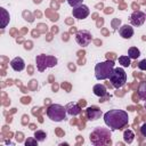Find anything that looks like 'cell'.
<instances>
[{"mask_svg":"<svg viewBox=\"0 0 146 146\" xmlns=\"http://www.w3.org/2000/svg\"><path fill=\"white\" fill-rule=\"evenodd\" d=\"M114 62L113 60H105V62H100L97 63L95 65V76L97 80H106L110 78L111 73L114 70Z\"/></svg>","mask_w":146,"mask_h":146,"instance_id":"cell-3","label":"cell"},{"mask_svg":"<svg viewBox=\"0 0 146 146\" xmlns=\"http://www.w3.org/2000/svg\"><path fill=\"white\" fill-rule=\"evenodd\" d=\"M133 138H135V135H133V132L131 131V130H125L124 132H123V139H124V143H127V144H131L132 141H133Z\"/></svg>","mask_w":146,"mask_h":146,"instance_id":"cell-18","label":"cell"},{"mask_svg":"<svg viewBox=\"0 0 146 146\" xmlns=\"http://www.w3.org/2000/svg\"><path fill=\"white\" fill-rule=\"evenodd\" d=\"M25 145H26V146H29V145L35 146V145H38V140H36L34 137H32V138H27V139L25 140Z\"/></svg>","mask_w":146,"mask_h":146,"instance_id":"cell-21","label":"cell"},{"mask_svg":"<svg viewBox=\"0 0 146 146\" xmlns=\"http://www.w3.org/2000/svg\"><path fill=\"white\" fill-rule=\"evenodd\" d=\"M105 124L112 130H121L129 122L128 113L123 110H110L104 114Z\"/></svg>","mask_w":146,"mask_h":146,"instance_id":"cell-1","label":"cell"},{"mask_svg":"<svg viewBox=\"0 0 146 146\" xmlns=\"http://www.w3.org/2000/svg\"><path fill=\"white\" fill-rule=\"evenodd\" d=\"M133 33H135L133 32V29L131 27V25H128V24H124V25H122L119 29V34L123 39H130V38H132Z\"/></svg>","mask_w":146,"mask_h":146,"instance_id":"cell-13","label":"cell"},{"mask_svg":"<svg viewBox=\"0 0 146 146\" xmlns=\"http://www.w3.org/2000/svg\"><path fill=\"white\" fill-rule=\"evenodd\" d=\"M128 56L131 58V59H137L139 56H140V50L137 48V47H130L128 49Z\"/></svg>","mask_w":146,"mask_h":146,"instance_id":"cell-17","label":"cell"},{"mask_svg":"<svg viewBox=\"0 0 146 146\" xmlns=\"http://www.w3.org/2000/svg\"><path fill=\"white\" fill-rule=\"evenodd\" d=\"M47 137V133L43 131V130H36L34 132V138L38 140V141H43Z\"/></svg>","mask_w":146,"mask_h":146,"instance_id":"cell-20","label":"cell"},{"mask_svg":"<svg viewBox=\"0 0 146 146\" xmlns=\"http://www.w3.org/2000/svg\"><path fill=\"white\" fill-rule=\"evenodd\" d=\"M145 21H146V14L141 10L133 11L129 17V22L132 26H141Z\"/></svg>","mask_w":146,"mask_h":146,"instance_id":"cell-8","label":"cell"},{"mask_svg":"<svg viewBox=\"0 0 146 146\" xmlns=\"http://www.w3.org/2000/svg\"><path fill=\"white\" fill-rule=\"evenodd\" d=\"M108 79H110L111 84L114 88L120 89L127 82V73H125V71L122 67H114V70L111 73V75H110Z\"/></svg>","mask_w":146,"mask_h":146,"instance_id":"cell-5","label":"cell"},{"mask_svg":"<svg viewBox=\"0 0 146 146\" xmlns=\"http://www.w3.org/2000/svg\"><path fill=\"white\" fill-rule=\"evenodd\" d=\"M91 33L87 30H79L76 33H75V41L79 46H82V47H87L90 44L91 42Z\"/></svg>","mask_w":146,"mask_h":146,"instance_id":"cell-7","label":"cell"},{"mask_svg":"<svg viewBox=\"0 0 146 146\" xmlns=\"http://www.w3.org/2000/svg\"><path fill=\"white\" fill-rule=\"evenodd\" d=\"M67 3H68L72 8H74V7L79 6V5H81V3H82V0H67Z\"/></svg>","mask_w":146,"mask_h":146,"instance_id":"cell-22","label":"cell"},{"mask_svg":"<svg viewBox=\"0 0 146 146\" xmlns=\"http://www.w3.org/2000/svg\"><path fill=\"white\" fill-rule=\"evenodd\" d=\"M140 133H141L143 137L146 138V123H144V124L140 127Z\"/></svg>","mask_w":146,"mask_h":146,"instance_id":"cell-24","label":"cell"},{"mask_svg":"<svg viewBox=\"0 0 146 146\" xmlns=\"http://www.w3.org/2000/svg\"><path fill=\"white\" fill-rule=\"evenodd\" d=\"M10 67L15 72H22L25 68V62L22 57H15L10 60Z\"/></svg>","mask_w":146,"mask_h":146,"instance_id":"cell-11","label":"cell"},{"mask_svg":"<svg viewBox=\"0 0 146 146\" xmlns=\"http://www.w3.org/2000/svg\"><path fill=\"white\" fill-rule=\"evenodd\" d=\"M138 68L141 71H146V59H143L138 63Z\"/></svg>","mask_w":146,"mask_h":146,"instance_id":"cell-23","label":"cell"},{"mask_svg":"<svg viewBox=\"0 0 146 146\" xmlns=\"http://www.w3.org/2000/svg\"><path fill=\"white\" fill-rule=\"evenodd\" d=\"M92 91H94V94H95L96 96H98V97H104V96L107 95V90H106L105 86H104V84H100V83L95 84L94 88H92Z\"/></svg>","mask_w":146,"mask_h":146,"instance_id":"cell-14","label":"cell"},{"mask_svg":"<svg viewBox=\"0 0 146 146\" xmlns=\"http://www.w3.org/2000/svg\"><path fill=\"white\" fill-rule=\"evenodd\" d=\"M0 11H1V27L5 29L10 21V16H9V13L3 7L0 8Z\"/></svg>","mask_w":146,"mask_h":146,"instance_id":"cell-15","label":"cell"},{"mask_svg":"<svg viewBox=\"0 0 146 146\" xmlns=\"http://www.w3.org/2000/svg\"><path fill=\"white\" fill-rule=\"evenodd\" d=\"M89 14H90V10H89L88 6L82 5V3L72 9V15L78 19H84L89 16Z\"/></svg>","mask_w":146,"mask_h":146,"instance_id":"cell-9","label":"cell"},{"mask_svg":"<svg viewBox=\"0 0 146 146\" xmlns=\"http://www.w3.org/2000/svg\"><path fill=\"white\" fill-rule=\"evenodd\" d=\"M65 108H66L67 114L71 115V116H76V115H79V114L81 113V107H80V105H79L78 103H75V102L68 103V104L65 106Z\"/></svg>","mask_w":146,"mask_h":146,"instance_id":"cell-12","label":"cell"},{"mask_svg":"<svg viewBox=\"0 0 146 146\" xmlns=\"http://www.w3.org/2000/svg\"><path fill=\"white\" fill-rule=\"evenodd\" d=\"M137 92H138L139 98H140L141 100H145V102H146V81L139 83Z\"/></svg>","mask_w":146,"mask_h":146,"instance_id":"cell-16","label":"cell"},{"mask_svg":"<svg viewBox=\"0 0 146 146\" xmlns=\"http://www.w3.org/2000/svg\"><path fill=\"white\" fill-rule=\"evenodd\" d=\"M66 108L59 104H51L47 108V115L51 121L60 122L66 117Z\"/></svg>","mask_w":146,"mask_h":146,"instance_id":"cell-6","label":"cell"},{"mask_svg":"<svg viewBox=\"0 0 146 146\" xmlns=\"http://www.w3.org/2000/svg\"><path fill=\"white\" fill-rule=\"evenodd\" d=\"M130 57L129 56H125V55H122L119 57V64H121L122 67H129L130 66Z\"/></svg>","mask_w":146,"mask_h":146,"instance_id":"cell-19","label":"cell"},{"mask_svg":"<svg viewBox=\"0 0 146 146\" xmlns=\"http://www.w3.org/2000/svg\"><path fill=\"white\" fill-rule=\"evenodd\" d=\"M57 63H58L57 58L51 55L40 54V55H36L35 57V64H36V68L39 72H43L47 68L54 67L57 65Z\"/></svg>","mask_w":146,"mask_h":146,"instance_id":"cell-4","label":"cell"},{"mask_svg":"<svg viewBox=\"0 0 146 146\" xmlns=\"http://www.w3.org/2000/svg\"><path fill=\"white\" fill-rule=\"evenodd\" d=\"M90 141L95 146H104V145H111V130L107 128L97 127L95 128L90 133Z\"/></svg>","mask_w":146,"mask_h":146,"instance_id":"cell-2","label":"cell"},{"mask_svg":"<svg viewBox=\"0 0 146 146\" xmlns=\"http://www.w3.org/2000/svg\"><path fill=\"white\" fill-rule=\"evenodd\" d=\"M86 115H87V119L88 120L96 121V120H98L103 115V113H102V110L98 108L97 106H89L86 110Z\"/></svg>","mask_w":146,"mask_h":146,"instance_id":"cell-10","label":"cell"}]
</instances>
